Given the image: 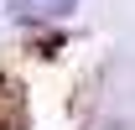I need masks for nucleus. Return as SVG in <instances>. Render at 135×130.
Segmentation results:
<instances>
[{
    "label": "nucleus",
    "instance_id": "nucleus-1",
    "mask_svg": "<svg viewBox=\"0 0 135 130\" xmlns=\"http://www.w3.org/2000/svg\"><path fill=\"white\" fill-rule=\"evenodd\" d=\"M78 0H11V21H21V26H36V21H57L68 16Z\"/></svg>",
    "mask_w": 135,
    "mask_h": 130
}]
</instances>
